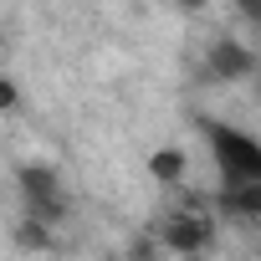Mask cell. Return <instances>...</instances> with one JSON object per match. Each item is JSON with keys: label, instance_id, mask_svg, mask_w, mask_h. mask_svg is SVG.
<instances>
[{"label": "cell", "instance_id": "obj_1", "mask_svg": "<svg viewBox=\"0 0 261 261\" xmlns=\"http://www.w3.org/2000/svg\"><path fill=\"white\" fill-rule=\"evenodd\" d=\"M200 134L210 144V159L220 169V185H261V139L246 134L236 123H220V118H205Z\"/></svg>", "mask_w": 261, "mask_h": 261}, {"label": "cell", "instance_id": "obj_2", "mask_svg": "<svg viewBox=\"0 0 261 261\" xmlns=\"http://www.w3.org/2000/svg\"><path fill=\"white\" fill-rule=\"evenodd\" d=\"M16 195H21V205H26V215H36V220H46V225H57L62 215H67V185H62V174L51 169V164H21L16 169Z\"/></svg>", "mask_w": 261, "mask_h": 261}, {"label": "cell", "instance_id": "obj_3", "mask_svg": "<svg viewBox=\"0 0 261 261\" xmlns=\"http://www.w3.org/2000/svg\"><path fill=\"white\" fill-rule=\"evenodd\" d=\"M154 236H159V246H164V251H174V256H185V261H190V256H200V251H210V246H215V220H210V215H200V210H179V215H169Z\"/></svg>", "mask_w": 261, "mask_h": 261}, {"label": "cell", "instance_id": "obj_4", "mask_svg": "<svg viewBox=\"0 0 261 261\" xmlns=\"http://www.w3.org/2000/svg\"><path fill=\"white\" fill-rule=\"evenodd\" d=\"M256 72V51L236 36H215L210 51H205V77L210 82H246Z\"/></svg>", "mask_w": 261, "mask_h": 261}, {"label": "cell", "instance_id": "obj_5", "mask_svg": "<svg viewBox=\"0 0 261 261\" xmlns=\"http://www.w3.org/2000/svg\"><path fill=\"white\" fill-rule=\"evenodd\" d=\"M149 179L164 185V190H179V185L190 179V149H179V144L154 149V154H149Z\"/></svg>", "mask_w": 261, "mask_h": 261}, {"label": "cell", "instance_id": "obj_6", "mask_svg": "<svg viewBox=\"0 0 261 261\" xmlns=\"http://www.w3.org/2000/svg\"><path fill=\"white\" fill-rule=\"evenodd\" d=\"M21 251H51V241H57V230L46 225V220H36V215H21L16 220V236H11Z\"/></svg>", "mask_w": 261, "mask_h": 261}, {"label": "cell", "instance_id": "obj_7", "mask_svg": "<svg viewBox=\"0 0 261 261\" xmlns=\"http://www.w3.org/2000/svg\"><path fill=\"white\" fill-rule=\"evenodd\" d=\"M128 261H164V256H159V236H149V230L134 236V246H128Z\"/></svg>", "mask_w": 261, "mask_h": 261}, {"label": "cell", "instance_id": "obj_8", "mask_svg": "<svg viewBox=\"0 0 261 261\" xmlns=\"http://www.w3.org/2000/svg\"><path fill=\"white\" fill-rule=\"evenodd\" d=\"M16 108H21V87H16L11 77H0V118L16 113Z\"/></svg>", "mask_w": 261, "mask_h": 261}, {"label": "cell", "instance_id": "obj_9", "mask_svg": "<svg viewBox=\"0 0 261 261\" xmlns=\"http://www.w3.org/2000/svg\"><path fill=\"white\" fill-rule=\"evenodd\" d=\"M236 6L246 11V21H256V26H261V0H236Z\"/></svg>", "mask_w": 261, "mask_h": 261}, {"label": "cell", "instance_id": "obj_10", "mask_svg": "<svg viewBox=\"0 0 261 261\" xmlns=\"http://www.w3.org/2000/svg\"><path fill=\"white\" fill-rule=\"evenodd\" d=\"M174 6H179V11H185V16H200V11H205V6H210V0H174Z\"/></svg>", "mask_w": 261, "mask_h": 261}, {"label": "cell", "instance_id": "obj_11", "mask_svg": "<svg viewBox=\"0 0 261 261\" xmlns=\"http://www.w3.org/2000/svg\"><path fill=\"white\" fill-rule=\"evenodd\" d=\"M164 261H185V256H164Z\"/></svg>", "mask_w": 261, "mask_h": 261}, {"label": "cell", "instance_id": "obj_12", "mask_svg": "<svg viewBox=\"0 0 261 261\" xmlns=\"http://www.w3.org/2000/svg\"><path fill=\"white\" fill-rule=\"evenodd\" d=\"M256 230H261V220H256Z\"/></svg>", "mask_w": 261, "mask_h": 261}]
</instances>
